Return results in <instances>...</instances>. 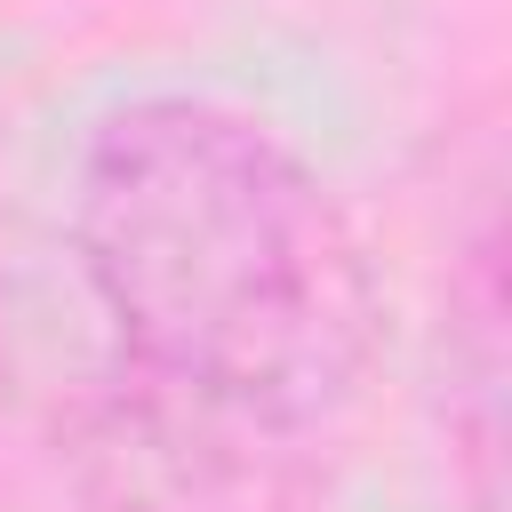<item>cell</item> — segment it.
<instances>
[{
    "label": "cell",
    "instance_id": "7a4b0ae2",
    "mask_svg": "<svg viewBox=\"0 0 512 512\" xmlns=\"http://www.w3.org/2000/svg\"><path fill=\"white\" fill-rule=\"evenodd\" d=\"M296 448L304 440L112 368L72 456L104 512H312V472Z\"/></svg>",
    "mask_w": 512,
    "mask_h": 512
},
{
    "label": "cell",
    "instance_id": "6da1fadb",
    "mask_svg": "<svg viewBox=\"0 0 512 512\" xmlns=\"http://www.w3.org/2000/svg\"><path fill=\"white\" fill-rule=\"evenodd\" d=\"M64 240L112 368L152 392L312 440L376 368L384 296L344 200L224 96L112 104L80 136Z\"/></svg>",
    "mask_w": 512,
    "mask_h": 512
}]
</instances>
